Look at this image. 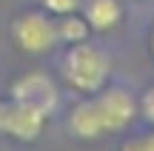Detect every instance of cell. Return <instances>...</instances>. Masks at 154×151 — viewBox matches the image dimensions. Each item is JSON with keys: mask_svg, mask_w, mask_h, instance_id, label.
Wrapping results in <instances>:
<instances>
[{"mask_svg": "<svg viewBox=\"0 0 154 151\" xmlns=\"http://www.w3.org/2000/svg\"><path fill=\"white\" fill-rule=\"evenodd\" d=\"M137 117V100L126 89H100L80 100L69 111V131L77 140H100L106 134H120Z\"/></svg>", "mask_w": 154, "mask_h": 151, "instance_id": "cell-1", "label": "cell"}, {"mask_svg": "<svg viewBox=\"0 0 154 151\" xmlns=\"http://www.w3.org/2000/svg\"><path fill=\"white\" fill-rule=\"evenodd\" d=\"M63 77L72 86L74 91H83V94H94L106 86L111 71V60L100 46L94 43H74L72 49L63 57Z\"/></svg>", "mask_w": 154, "mask_h": 151, "instance_id": "cell-2", "label": "cell"}, {"mask_svg": "<svg viewBox=\"0 0 154 151\" xmlns=\"http://www.w3.org/2000/svg\"><path fill=\"white\" fill-rule=\"evenodd\" d=\"M11 40L26 54H49L60 43L54 20L43 11H26V14L14 17L11 20Z\"/></svg>", "mask_w": 154, "mask_h": 151, "instance_id": "cell-3", "label": "cell"}, {"mask_svg": "<svg viewBox=\"0 0 154 151\" xmlns=\"http://www.w3.org/2000/svg\"><path fill=\"white\" fill-rule=\"evenodd\" d=\"M46 128V114L23 106L17 100H0V134L17 143H34Z\"/></svg>", "mask_w": 154, "mask_h": 151, "instance_id": "cell-4", "label": "cell"}, {"mask_svg": "<svg viewBox=\"0 0 154 151\" xmlns=\"http://www.w3.org/2000/svg\"><path fill=\"white\" fill-rule=\"evenodd\" d=\"M9 94H11V100L23 103V106L34 108V111L46 114V117H49L57 108V103H60V91H57L54 80H51L49 74H43V71H32V74L17 77L14 83H11Z\"/></svg>", "mask_w": 154, "mask_h": 151, "instance_id": "cell-5", "label": "cell"}, {"mask_svg": "<svg viewBox=\"0 0 154 151\" xmlns=\"http://www.w3.org/2000/svg\"><path fill=\"white\" fill-rule=\"evenodd\" d=\"M80 9H83L88 29H94V32H109L123 20L120 0H83Z\"/></svg>", "mask_w": 154, "mask_h": 151, "instance_id": "cell-6", "label": "cell"}, {"mask_svg": "<svg viewBox=\"0 0 154 151\" xmlns=\"http://www.w3.org/2000/svg\"><path fill=\"white\" fill-rule=\"evenodd\" d=\"M54 26H57V37H60V43H69V46L83 43V40L88 37V32H91V29H88V23H86V17H80L77 11L63 14Z\"/></svg>", "mask_w": 154, "mask_h": 151, "instance_id": "cell-7", "label": "cell"}, {"mask_svg": "<svg viewBox=\"0 0 154 151\" xmlns=\"http://www.w3.org/2000/svg\"><path fill=\"white\" fill-rule=\"evenodd\" d=\"M120 151H154V131L128 137V140L120 146Z\"/></svg>", "mask_w": 154, "mask_h": 151, "instance_id": "cell-8", "label": "cell"}, {"mask_svg": "<svg viewBox=\"0 0 154 151\" xmlns=\"http://www.w3.org/2000/svg\"><path fill=\"white\" fill-rule=\"evenodd\" d=\"M80 3H83V0H43V9L49 11V14L63 17V14L77 11V9H80Z\"/></svg>", "mask_w": 154, "mask_h": 151, "instance_id": "cell-9", "label": "cell"}, {"mask_svg": "<svg viewBox=\"0 0 154 151\" xmlns=\"http://www.w3.org/2000/svg\"><path fill=\"white\" fill-rule=\"evenodd\" d=\"M137 111L154 125V86L143 91V97H140V103H137Z\"/></svg>", "mask_w": 154, "mask_h": 151, "instance_id": "cell-10", "label": "cell"}, {"mask_svg": "<svg viewBox=\"0 0 154 151\" xmlns=\"http://www.w3.org/2000/svg\"><path fill=\"white\" fill-rule=\"evenodd\" d=\"M151 54H154V34H151Z\"/></svg>", "mask_w": 154, "mask_h": 151, "instance_id": "cell-11", "label": "cell"}]
</instances>
